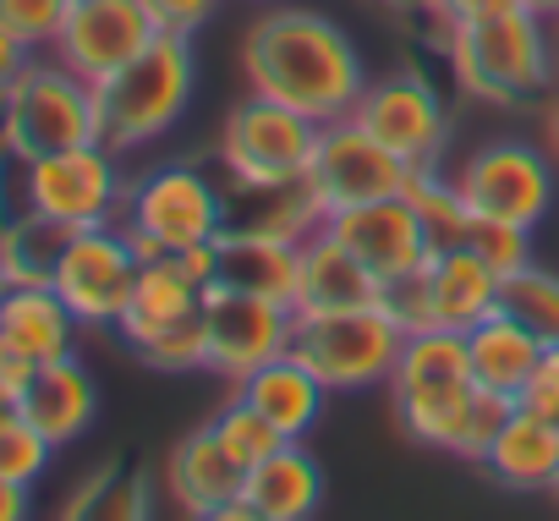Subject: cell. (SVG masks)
I'll return each instance as SVG.
<instances>
[{"instance_id": "obj_17", "label": "cell", "mask_w": 559, "mask_h": 521, "mask_svg": "<svg viewBox=\"0 0 559 521\" xmlns=\"http://www.w3.org/2000/svg\"><path fill=\"white\" fill-rule=\"evenodd\" d=\"M214 252H219L214 286H236V292L274 297V303L297 308V292H302V241L274 236V230L225 225L214 236Z\"/></svg>"}, {"instance_id": "obj_22", "label": "cell", "mask_w": 559, "mask_h": 521, "mask_svg": "<svg viewBox=\"0 0 559 521\" xmlns=\"http://www.w3.org/2000/svg\"><path fill=\"white\" fill-rule=\"evenodd\" d=\"M241 499L252 521H308L324 505V466L302 450V439H286L274 455L247 466Z\"/></svg>"}, {"instance_id": "obj_8", "label": "cell", "mask_w": 559, "mask_h": 521, "mask_svg": "<svg viewBox=\"0 0 559 521\" xmlns=\"http://www.w3.org/2000/svg\"><path fill=\"white\" fill-rule=\"evenodd\" d=\"M313 116L280 105L269 94H247L219 132V159L236 187H280V181H308L313 149H319Z\"/></svg>"}, {"instance_id": "obj_30", "label": "cell", "mask_w": 559, "mask_h": 521, "mask_svg": "<svg viewBox=\"0 0 559 521\" xmlns=\"http://www.w3.org/2000/svg\"><path fill=\"white\" fill-rule=\"evenodd\" d=\"M401 198L417 209V220H423V230H428L433 252H439V247H461V241H466L472 209H466V198H461L455 176H444L439 165H412V170H406Z\"/></svg>"}, {"instance_id": "obj_24", "label": "cell", "mask_w": 559, "mask_h": 521, "mask_svg": "<svg viewBox=\"0 0 559 521\" xmlns=\"http://www.w3.org/2000/svg\"><path fill=\"white\" fill-rule=\"evenodd\" d=\"M543 352H548V341H543L532 324H521L510 308H499V313H488L483 324L466 330L472 379H477L483 390H493V395H510V401H521V390H526V379L537 374Z\"/></svg>"}, {"instance_id": "obj_18", "label": "cell", "mask_w": 559, "mask_h": 521, "mask_svg": "<svg viewBox=\"0 0 559 521\" xmlns=\"http://www.w3.org/2000/svg\"><path fill=\"white\" fill-rule=\"evenodd\" d=\"M165 483H170V499H176L187 516H214V521H219V510L241 499L247 466L230 455V445L214 434V423H203V428H192V434L170 450Z\"/></svg>"}, {"instance_id": "obj_46", "label": "cell", "mask_w": 559, "mask_h": 521, "mask_svg": "<svg viewBox=\"0 0 559 521\" xmlns=\"http://www.w3.org/2000/svg\"><path fill=\"white\" fill-rule=\"evenodd\" d=\"M390 12H406V17H439V0H379Z\"/></svg>"}, {"instance_id": "obj_23", "label": "cell", "mask_w": 559, "mask_h": 521, "mask_svg": "<svg viewBox=\"0 0 559 521\" xmlns=\"http://www.w3.org/2000/svg\"><path fill=\"white\" fill-rule=\"evenodd\" d=\"M379 297H384V281L362 264L341 236H330L319 225L302 241V292H297V308L335 313V308H373Z\"/></svg>"}, {"instance_id": "obj_33", "label": "cell", "mask_w": 559, "mask_h": 521, "mask_svg": "<svg viewBox=\"0 0 559 521\" xmlns=\"http://www.w3.org/2000/svg\"><path fill=\"white\" fill-rule=\"evenodd\" d=\"M504 308H510L521 324H532L548 346H559V275H548V270H537V264L504 275Z\"/></svg>"}, {"instance_id": "obj_32", "label": "cell", "mask_w": 559, "mask_h": 521, "mask_svg": "<svg viewBox=\"0 0 559 521\" xmlns=\"http://www.w3.org/2000/svg\"><path fill=\"white\" fill-rule=\"evenodd\" d=\"M50 455H56V445H50L17 406H0V477L34 488V483L50 472Z\"/></svg>"}, {"instance_id": "obj_3", "label": "cell", "mask_w": 559, "mask_h": 521, "mask_svg": "<svg viewBox=\"0 0 559 521\" xmlns=\"http://www.w3.org/2000/svg\"><path fill=\"white\" fill-rule=\"evenodd\" d=\"M444 50L461 88L488 105H526L559 78L554 34L526 7H510L477 23H444Z\"/></svg>"}, {"instance_id": "obj_49", "label": "cell", "mask_w": 559, "mask_h": 521, "mask_svg": "<svg viewBox=\"0 0 559 521\" xmlns=\"http://www.w3.org/2000/svg\"><path fill=\"white\" fill-rule=\"evenodd\" d=\"M554 56H559V23H554Z\"/></svg>"}, {"instance_id": "obj_4", "label": "cell", "mask_w": 559, "mask_h": 521, "mask_svg": "<svg viewBox=\"0 0 559 521\" xmlns=\"http://www.w3.org/2000/svg\"><path fill=\"white\" fill-rule=\"evenodd\" d=\"M198 88V56L187 34H159L143 56H132L121 72L94 83L99 94V143L116 154H132L154 138H165Z\"/></svg>"}, {"instance_id": "obj_48", "label": "cell", "mask_w": 559, "mask_h": 521, "mask_svg": "<svg viewBox=\"0 0 559 521\" xmlns=\"http://www.w3.org/2000/svg\"><path fill=\"white\" fill-rule=\"evenodd\" d=\"M548 154L559 159V99L548 105Z\"/></svg>"}, {"instance_id": "obj_6", "label": "cell", "mask_w": 559, "mask_h": 521, "mask_svg": "<svg viewBox=\"0 0 559 521\" xmlns=\"http://www.w3.org/2000/svg\"><path fill=\"white\" fill-rule=\"evenodd\" d=\"M121 225L143 258L187 252L198 241H214L230 225V198L198 165H159L127 187Z\"/></svg>"}, {"instance_id": "obj_13", "label": "cell", "mask_w": 559, "mask_h": 521, "mask_svg": "<svg viewBox=\"0 0 559 521\" xmlns=\"http://www.w3.org/2000/svg\"><path fill=\"white\" fill-rule=\"evenodd\" d=\"M203 330H209V374H225L241 384L252 368L292 352L297 308L236 292V286H209L203 292Z\"/></svg>"}, {"instance_id": "obj_31", "label": "cell", "mask_w": 559, "mask_h": 521, "mask_svg": "<svg viewBox=\"0 0 559 521\" xmlns=\"http://www.w3.org/2000/svg\"><path fill=\"white\" fill-rule=\"evenodd\" d=\"M209 423H214V434L230 445V455H236L241 466H258L263 455H274L280 445H286V434H280V428H274V423H269L241 390H236Z\"/></svg>"}, {"instance_id": "obj_19", "label": "cell", "mask_w": 559, "mask_h": 521, "mask_svg": "<svg viewBox=\"0 0 559 521\" xmlns=\"http://www.w3.org/2000/svg\"><path fill=\"white\" fill-rule=\"evenodd\" d=\"M483 472L510 494H554V483H559V423L515 401L504 428L483 450Z\"/></svg>"}, {"instance_id": "obj_9", "label": "cell", "mask_w": 559, "mask_h": 521, "mask_svg": "<svg viewBox=\"0 0 559 521\" xmlns=\"http://www.w3.org/2000/svg\"><path fill=\"white\" fill-rule=\"evenodd\" d=\"M138 270H143V252L127 236L121 220L116 225H83V230H72L50 286L83 319V330H116V319L132 303Z\"/></svg>"}, {"instance_id": "obj_45", "label": "cell", "mask_w": 559, "mask_h": 521, "mask_svg": "<svg viewBox=\"0 0 559 521\" xmlns=\"http://www.w3.org/2000/svg\"><path fill=\"white\" fill-rule=\"evenodd\" d=\"M28 494H34V488L0 477V521H23V516H28Z\"/></svg>"}, {"instance_id": "obj_41", "label": "cell", "mask_w": 559, "mask_h": 521, "mask_svg": "<svg viewBox=\"0 0 559 521\" xmlns=\"http://www.w3.org/2000/svg\"><path fill=\"white\" fill-rule=\"evenodd\" d=\"M28 209V159L0 149V225H12Z\"/></svg>"}, {"instance_id": "obj_29", "label": "cell", "mask_w": 559, "mask_h": 521, "mask_svg": "<svg viewBox=\"0 0 559 521\" xmlns=\"http://www.w3.org/2000/svg\"><path fill=\"white\" fill-rule=\"evenodd\" d=\"M230 225L247 230H274V236H292L308 241L324 225V209L313 198L308 181H280V187H236L230 198Z\"/></svg>"}, {"instance_id": "obj_11", "label": "cell", "mask_w": 559, "mask_h": 521, "mask_svg": "<svg viewBox=\"0 0 559 521\" xmlns=\"http://www.w3.org/2000/svg\"><path fill=\"white\" fill-rule=\"evenodd\" d=\"M455 187L472 214L483 220H510V225H537L554 203V159L521 138H499L466 154L455 170Z\"/></svg>"}, {"instance_id": "obj_37", "label": "cell", "mask_w": 559, "mask_h": 521, "mask_svg": "<svg viewBox=\"0 0 559 521\" xmlns=\"http://www.w3.org/2000/svg\"><path fill=\"white\" fill-rule=\"evenodd\" d=\"M379 303H384V313H390L406 335H412V330H433V292H428V270L390 281Z\"/></svg>"}, {"instance_id": "obj_20", "label": "cell", "mask_w": 559, "mask_h": 521, "mask_svg": "<svg viewBox=\"0 0 559 521\" xmlns=\"http://www.w3.org/2000/svg\"><path fill=\"white\" fill-rule=\"evenodd\" d=\"M203 292H209V286L187 275V264H181L176 252L143 258L138 286H132V303H127V313L116 319V335L138 352V346H148L159 330H170V324L192 319V313L203 308Z\"/></svg>"}, {"instance_id": "obj_21", "label": "cell", "mask_w": 559, "mask_h": 521, "mask_svg": "<svg viewBox=\"0 0 559 521\" xmlns=\"http://www.w3.org/2000/svg\"><path fill=\"white\" fill-rule=\"evenodd\" d=\"M17 412L61 450V445H72V439H83L94 428L99 390H94V379H88V368L78 357H56V363H39L34 368Z\"/></svg>"}, {"instance_id": "obj_42", "label": "cell", "mask_w": 559, "mask_h": 521, "mask_svg": "<svg viewBox=\"0 0 559 521\" xmlns=\"http://www.w3.org/2000/svg\"><path fill=\"white\" fill-rule=\"evenodd\" d=\"M34 357H23L7 335H0V406H17L23 401V390H28V379H34Z\"/></svg>"}, {"instance_id": "obj_7", "label": "cell", "mask_w": 559, "mask_h": 521, "mask_svg": "<svg viewBox=\"0 0 559 521\" xmlns=\"http://www.w3.org/2000/svg\"><path fill=\"white\" fill-rule=\"evenodd\" d=\"M401 341H406V330L384 313V303H373V308H335V313L297 308V330H292V352L324 379V390L390 384Z\"/></svg>"}, {"instance_id": "obj_1", "label": "cell", "mask_w": 559, "mask_h": 521, "mask_svg": "<svg viewBox=\"0 0 559 521\" xmlns=\"http://www.w3.org/2000/svg\"><path fill=\"white\" fill-rule=\"evenodd\" d=\"M390 401L401 428L428 445V450H450L461 461H483V450L493 445V434L510 417V395H493L472 379V357H466V330H412L401 341V357L390 368Z\"/></svg>"}, {"instance_id": "obj_14", "label": "cell", "mask_w": 559, "mask_h": 521, "mask_svg": "<svg viewBox=\"0 0 559 521\" xmlns=\"http://www.w3.org/2000/svg\"><path fill=\"white\" fill-rule=\"evenodd\" d=\"M352 116L406 165H439L444 138H450V110L439 99V88L423 72H390L379 83H368L352 105Z\"/></svg>"}, {"instance_id": "obj_12", "label": "cell", "mask_w": 559, "mask_h": 521, "mask_svg": "<svg viewBox=\"0 0 559 521\" xmlns=\"http://www.w3.org/2000/svg\"><path fill=\"white\" fill-rule=\"evenodd\" d=\"M28 209L83 230V225H116L127 209V181L116 170V149L78 143L45 159H28Z\"/></svg>"}, {"instance_id": "obj_2", "label": "cell", "mask_w": 559, "mask_h": 521, "mask_svg": "<svg viewBox=\"0 0 559 521\" xmlns=\"http://www.w3.org/2000/svg\"><path fill=\"white\" fill-rule=\"evenodd\" d=\"M241 67H247L252 94H269L313 121L352 116L357 94L368 88L362 56L346 39V28L302 7L263 12L241 45Z\"/></svg>"}, {"instance_id": "obj_36", "label": "cell", "mask_w": 559, "mask_h": 521, "mask_svg": "<svg viewBox=\"0 0 559 521\" xmlns=\"http://www.w3.org/2000/svg\"><path fill=\"white\" fill-rule=\"evenodd\" d=\"M67 12H72V0H0V28L17 34L28 50H50Z\"/></svg>"}, {"instance_id": "obj_44", "label": "cell", "mask_w": 559, "mask_h": 521, "mask_svg": "<svg viewBox=\"0 0 559 521\" xmlns=\"http://www.w3.org/2000/svg\"><path fill=\"white\" fill-rule=\"evenodd\" d=\"M515 0H439V17L444 23H477V17H493V12H510Z\"/></svg>"}, {"instance_id": "obj_26", "label": "cell", "mask_w": 559, "mask_h": 521, "mask_svg": "<svg viewBox=\"0 0 559 521\" xmlns=\"http://www.w3.org/2000/svg\"><path fill=\"white\" fill-rule=\"evenodd\" d=\"M428 292H433V324L444 330H472L504 308V275H493L466 241L439 247L428 258Z\"/></svg>"}, {"instance_id": "obj_47", "label": "cell", "mask_w": 559, "mask_h": 521, "mask_svg": "<svg viewBox=\"0 0 559 521\" xmlns=\"http://www.w3.org/2000/svg\"><path fill=\"white\" fill-rule=\"evenodd\" d=\"M515 7H526V12L543 17V23H559V0H515Z\"/></svg>"}, {"instance_id": "obj_39", "label": "cell", "mask_w": 559, "mask_h": 521, "mask_svg": "<svg viewBox=\"0 0 559 521\" xmlns=\"http://www.w3.org/2000/svg\"><path fill=\"white\" fill-rule=\"evenodd\" d=\"M143 7H148V17H154L159 34H187V39H192V34L214 17L219 0H143Z\"/></svg>"}, {"instance_id": "obj_40", "label": "cell", "mask_w": 559, "mask_h": 521, "mask_svg": "<svg viewBox=\"0 0 559 521\" xmlns=\"http://www.w3.org/2000/svg\"><path fill=\"white\" fill-rule=\"evenodd\" d=\"M521 406H532V412H543V417H554V423H559V346H548V352H543L537 374H532V379H526V390H521Z\"/></svg>"}, {"instance_id": "obj_25", "label": "cell", "mask_w": 559, "mask_h": 521, "mask_svg": "<svg viewBox=\"0 0 559 521\" xmlns=\"http://www.w3.org/2000/svg\"><path fill=\"white\" fill-rule=\"evenodd\" d=\"M0 335L34 363H56L78 357L83 319L61 303L56 286H0Z\"/></svg>"}, {"instance_id": "obj_5", "label": "cell", "mask_w": 559, "mask_h": 521, "mask_svg": "<svg viewBox=\"0 0 559 521\" xmlns=\"http://www.w3.org/2000/svg\"><path fill=\"white\" fill-rule=\"evenodd\" d=\"M78 143H99V94L67 61H28L7 110H0V149L17 159H45Z\"/></svg>"}, {"instance_id": "obj_16", "label": "cell", "mask_w": 559, "mask_h": 521, "mask_svg": "<svg viewBox=\"0 0 559 521\" xmlns=\"http://www.w3.org/2000/svg\"><path fill=\"white\" fill-rule=\"evenodd\" d=\"M330 236H341L362 264L390 286L401 275H417L428 270V258H433V241L417 220V209L395 192V198H373V203H357V209H341L324 220Z\"/></svg>"}, {"instance_id": "obj_35", "label": "cell", "mask_w": 559, "mask_h": 521, "mask_svg": "<svg viewBox=\"0 0 559 521\" xmlns=\"http://www.w3.org/2000/svg\"><path fill=\"white\" fill-rule=\"evenodd\" d=\"M466 247L483 258L493 275H515V270L532 264V230H526V225H510V220H483V214H472Z\"/></svg>"}, {"instance_id": "obj_28", "label": "cell", "mask_w": 559, "mask_h": 521, "mask_svg": "<svg viewBox=\"0 0 559 521\" xmlns=\"http://www.w3.org/2000/svg\"><path fill=\"white\" fill-rule=\"evenodd\" d=\"M72 241V225L23 209L12 225H0V281L7 286H50L61 252Z\"/></svg>"}, {"instance_id": "obj_10", "label": "cell", "mask_w": 559, "mask_h": 521, "mask_svg": "<svg viewBox=\"0 0 559 521\" xmlns=\"http://www.w3.org/2000/svg\"><path fill=\"white\" fill-rule=\"evenodd\" d=\"M406 159L390 154L357 116H335L319 127V149H313V165H308V187L330 214L341 209H357V203H373V198H395L406 187Z\"/></svg>"}, {"instance_id": "obj_38", "label": "cell", "mask_w": 559, "mask_h": 521, "mask_svg": "<svg viewBox=\"0 0 559 521\" xmlns=\"http://www.w3.org/2000/svg\"><path fill=\"white\" fill-rule=\"evenodd\" d=\"M88 516H148V483L143 477H127L121 466H105Z\"/></svg>"}, {"instance_id": "obj_15", "label": "cell", "mask_w": 559, "mask_h": 521, "mask_svg": "<svg viewBox=\"0 0 559 521\" xmlns=\"http://www.w3.org/2000/svg\"><path fill=\"white\" fill-rule=\"evenodd\" d=\"M154 39H159V28H154L143 0H72V12H67L50 56L67 61L78 78L105 83L132 56H143Z\"/></svg>"}, {"instance_id": "obj_43", "label": "cell", "mask_w": 559, "mask_h": 521, "mask_svg": "<svg viewBox=\"0 0 559 521\" xmlns=\"http://www.w3.org/2000/svg\"><path fill=\"white\" fill-rule=\"evenodd\" d=\"M39 50H28L17 34H7L0 28V110H7V99H12V88H17V78L28 72V61H34Z\"/></svg>"}, {"instance_id": "obj_50", "label": "cell", "mask_w": 559, "mask_h": 521, "mask_svg": "<svg viewBox=\"0 0 559 521\" xmlns=\"http://www.w3.org/2000/svg\"><path fill=\"white\" fill-rule=\"evenodd\" d=\"M554 494H559V483H554Z\"/></svg>"}, {"instance_id": "obj_34", "label": "cell", "mask_w": 559, "mask_h": 521, "mask_svg": "<svg viewBox=\"0 0 559 521\" xmlns=\"http://www.w3.org/2000/svg\"><path fill=\"white\" fill-rule=\"evenodd\" d=\"M138 357L154 374H203L209 368V330H203V308L170 330H159L148 346H138Z\"/></svg>"}, {"instance_id": "obj_27", "label": "cell", "mask_w": 559, "mask_h": 521, "mask_svg": "<svg viewBox=\"0 0 559 521\" xmlns=\"http://www.w3.org/2000/svg\"><path fill=\"white\" fill-rule=\"evenodd\" d=\"M280 434L286 439H302L313 423H319V412H324V379L297 357V352H286V357H274V363H263V368H252L241 384H236Z\"/></svg>"}]
</instances>
